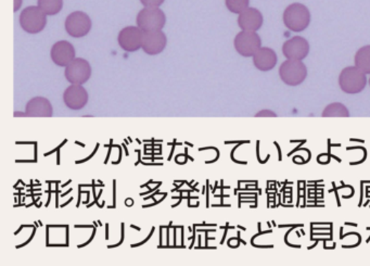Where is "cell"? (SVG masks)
Instances as JSON below:
<instances>
[{
    "label": "cell",
    "mask_w": 370,
    "mask_h": 266,
    "mask_svg": "<svg viewBox=\"0 0 370 266\" xmlns=\"http://www.w3.org/2000/svg\"><path fill=\"white\" fill-rule=\"evenodd\" d=\"M234 46L239 55L249 58L256 55V51L262 47V40L256 32L241 30L240 33L236 35Z\"/></svg>",
    "instance_id": "52a82bcc"
},
{
    "label": "cell",
    "mask_w": 370,
    "mask_h": 266,
    "mask_svg": "<svg viewBox=\"0 0 370 266\" xmlns=\"http://www.w3.org/2000/svg\"><path fill=\"white\" fill-rule=\"evenodd\" d=\"M37 6L47 17H53L62 10L63 0H37Z\"/></svg>",
    "instance_id": "ac0fdd59"
},
{
    "label": "cell",
    "mask_w": 370,
    "mask_h": 266,
    "mask_svg": "<svg viewBox=\"0 0 370 266\" xmlns=\"http://www.w3.org/2000/svg\"><path fill=\"white\" fill-rule=\"evenodd\" d=\"M252 58L254 66L262 72L273 70L278 61L275 51L268 47H261Z\"/></svg>",
    "instance_id": "2e32d148"
},
{
    "label": "cell",
    "mask_w": 370,
    "mask_h": 266,
    "mask_svg": "<svg viewBox=\"0 0 370 266\" xmlns=\"http://www.w3.org/2000/svg\"><path fill=\"white\" fill-rule=\"evenodd\" d=\"M139 1L143 7L147 8H160L166 3V0H139Z\"/></svg>",
    "instance_id": "44dd1931"
},
{
    "label": "cell",
    "mask_w": 370,
    "mask_h": 266,
    "mask_svg": "<svg viewBox=\"0 0 370 266\" xmlns=\"http://www.w3.org/2000/svg\"><path fill=\"white\" fill-rule=\"evenodd\" d=\"M367 74L354 66H348L341 71L339 85L342 91L350 95L362 93L367 85Z\"/></svg>",
    "instance_id": "7a4b0ae2"
},
{
    "label": "cell",
    "mask_w": 370,
    "mask_h": 266,
    "mask_svg": "<svg viewBox=\"0 0 370 266\" xmlns=\"http://www.w3.org/2000/svg\"><path fill=\"white\" fill-rule=\"evenodd\" d=\"M64 28L69 35L74 38H82L89 33L93 28V22L87 13L76 10L67 17Z\"/></svg>",
    "instance_id": "8992f818"
},
{
    "label": "cell",
    "mask_w": 370,
    "mask_h": 266,
    "mask_svg": "<svg viewBox=\"0 0 370 266\" xmlns=\"http://www.w3.org/2000/svg\"><path fill=\"white\" fill-rule=\"evenodd\" d=\"M26 112L30 118H51L53 105L45 97H34L26 103Z\"/></svg>",
    "instance_id": "9a60e30c"
},
{
    "label": "cell",
    "mask_w": 370,
    "mask_h": 266,
    "mask_svg": "<svg viewBox=\"0 0 370 266\" xmlns=\"http://www.w3.org/2000/svg\"><path fill=\"white\" fill-rule=\"evenodd\" d=\"M279 76L288 86H299L308 78V68L302 61L285 60L279 68Z\"/></svg>",
    "instance_id": "5b68a950"
},
{
    "label": "cell",
    "mask_w": 370,
    "mask_h": 266,
    "mask_svg": "<svg viewBox=\"0 0 370 266\" xmlns=\"http://www.w3.org/2000/svg\"><path fill=\"white\" fill-rule=\"evenodd\" d=\"M137 26L143 30H163L166 24V15L161 8L143 7L136 18Z\"/></svg>",
    "instance_id": "277c9868"
},
{
    "label": "cell",
    "mask_w": 370,
    "mask_h": 266,
    "mask_svg": "<svg viewBox=\"0 0 370 266\" xmlns=\"http://www.w3.org/2000/svg\"><path fill=\"white\" fill-rule=\"evenodd\" d=\"M13 116H15V118H18V116H28V114H26V112H20V111H15V114H13Z\"/></svg>",
    "instance_id": "cb8c5ba5"
},
{
    "label": "cell",
    "mask_w": 370,
    "mask_h": 266,
    "mask_svg": "<svg viewBox=\"0 0 370 266\" xmlns=\"http://www.w3.org/2000/svg\"><path fill=\"white\" fill-rule=\"evenodd\" d=\"M88 99L89 96L83 85L71 84L63 93L64 105L71 110H82L87 105Z\"/></svg>",
    "instance_id": "4fadbf2b"
},
{
    "label": "cell",
    "mask_w": 370,
    "mask_h": 266,
    "mask_svg": "<svg viewBox=\"0 0 370 266\" xmlns=\"http://www.w3.org/2000/svg\"><path fill=\"white\" fill-rule=\"evenodd\" d=\"M263 23H264V18H263L262 12L256 8L249 7L238 17V26L241 30L258 32L262 28Z\"/></svg>",
    "instance_id": "5bb4252c"
},
{
    "label": "cell",
    "mask_w": 370,
    "mask_h": 266,
    "mask_svg": "<svg viewBox=\"0 0 370 266\" xmlns=\"http://www.w3.org/2000/svg\"><path fill=\"white\" fill-rule=\"evenodd\" d=\"M283 21L288 30H292L295 33H300L310 26V10L303 3H291L283 11Z\"/></svg>",
    "instance_id": "6da1fadb"
},
{
    "label": "cell",
    "mask_w": 370,
    "mask_h": 266,
    "mask_svg": "<svg viewBox=\"0 0 370 266\" xmlns=\"http://www.w3.org/2000/svg\"><path fill=\"white\" fill-rule=\"evenodd\" d=\"M76 48L68 40L57 42L51 47V60L55 64H57L58 66H61V68H67L76 58Z\"/></svg>",
    "instance_id": "7c38bea8"
},
{
    "label": "cell",
    "mask_w": 370,
    "mask_h": 266,
    "mask_svg": "<svg viewBox=\"0 0 370 266\" xmlns=\"http://www.w3.org/2000/svg\"><path fill=\"white\" fill-rule=\"evenodd\" d=\"M321 116L324 118H349L350 116V111L343 103H331V105H328L326 107Z\"/></svg>",
    "instance_id": "d6986e66"
},
{
    "label": "cell",
    "mask_w": 370,
    "mask_h": 266,
    "mask_svg": "<svg viewBox=\"0 0 370 266\" xmlns=\"http://www.w3.org/2000/svg\"><path fill=\"white\" fill-rule=\"evenodd\" d=\"M19 22L24 32L34 35L45 30L47 26V15L40 10L37 5L28 6L21 12Z\"/></svg>",
    "instance_id": "3957f363"
},
{
    "label": "cell",
    "mask_w": 370,
    "mask_h": 266,
    "mask_svg": "<svg viewBox=\"0 0 370 266\" xmlns=\"http://www.w3.org/2000/svg\"><path fill=\"white\" fill-rule=\"evenodd\" d=\"M263 116H270V118H276V116H277V114H276L275 112H273V111L270 110H262L256 114V118H263Z\"/></svg>",
    "instance_id": "7402d4cb"
},
{
    "label": "cell",
    "mask_w": 370,
    "mask_h": 266,
    "mask_svg": "<svg viewBox=\"0 0 370 266\" xmlns=\"http://www.w3.org/2000/svg\"><path fill=\"white\" fill-rule=\"evenodd\" d=\"M64 76L70 84L84 85L91 76V66L83 58H76L64 70Z\"/></svg>",
    "instance_id": "ba28073f"
},
{
    "label": "cell",
    "mask_w": 370,
    "mask_h": 266,
    "mask_svg": "<svg viewBox=\"0 0 370 266\" xmlns=\"http://www.w3.org/2000/svg\"><path fill=\"white\" fill-rule=\"evenodd\" d=\"M283 53L288 60H304L310 53V44L306 38L294 36L283 44Z\"/></svg>",
    "instance_id": "8fae6325"
},
{
    "label": "cell",
    "mask_w": 370,
    "mask_h": 266,
    "mask_svg": "<svg viewBox=\"0 0 370 266\" xmlns=\"http://www.w3.org/2000/svg\"><path fill=\"white\" fill-rule=\"evenodd\" d=\"M143 30L138 26H126L120 30L118 42L126 53H136L143 48Z\"/></svg>",
    "instance_id": "9c48e42d"
},
{
    "label": "cell",
    "mask_w": 370,
    "mask_h": 266,
    "mask_svg": "<svg viewBox=\"0 0 370 266\" xmlns=\"http://www.w3.org/2000/svg\"><path fill=\"white\" fill-rule=\"evenodd\" d=\"M168 45V37L162 30H143V53L149 55H157L166 51Z\"/></svg>",
    "instance_id": "30bf717a"
},
{
    "label": "cell",
    "mask_w": 370,
    "mask_h": 266,
    "mask_svg": "<svg viewBox=\"0 0 370 266\" xmlns=\"http://www.w3.org/2000/svg\"><path fill=\"white\" fill-rule=\"evenodd\" d=\"M369 85H370V78H369Z\"/></svg>",
    "instance_id": "d4e9b609"
},
{
    "label": "cell",
    "mask_w": 370,
    "mask_h": 266,
    "mask_svg": "<svg viewBox=\"0 0 370 266\" xmlns=\"http://www.w3.org/2000/svg\"><path fill=\"white\" fill-rule=\"evenodd\" d=\"M225 6L230 12L239 15L250 7V0H225Z\"/></svg>",
    "instance_id": "ffe728a7"
},
{
    "label": "cell",
    "mask_w": 370,
    "mask_h": 266,
    "mask_svg": "<svg viewBox=\"0 0 370 266\" xmlns=\"http://www.w3.org/2000/svg\"><path fill=\"white\" fill-rule=\"evenodd\" d=\"M22 3L23 0H13V12L20 10Z\"/></svg>",
    "instance_id": "603a6c76"
},
{
    "label": "cell",
    "mask_w": 370,
    "mask_h": 266,
    "mask_svg": "<svg viewBox=\"0 0 370 266\" xmlns=\"http://www.w3.org/2000/svg\"><path fill=\"white\" fill-rule=\"evenodd\" d=\"M356 68L363 71L365 74H370V45L360 48L354 58Z\"/></svg>",
    "instance_id": "e0dca14e"
}]
</instances>
